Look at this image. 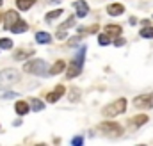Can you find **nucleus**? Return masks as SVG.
Masks as SVG:
<instances>
[{"instance_id": "nucleus-28", "label": "nucleus", "mask_w": 153, "mask_h": 146, "mask_svg": "<svg viewBox=\"0 0 153 146\" xmlns=\"http://www.w3.org/2000/svg\"><path fill=\"white\" fill-rule=\"evenodd\" d=\"M125 43H126V41H125L123 37H117V39H116V41H114V46H123Z\"/></svg>"}, {"instance_id": "nucleus-10", "label": "nucleus", "mask_w": 153, "mask_h": 146, "mask_svg": "<svg viewBox=\"0 0 153 146\" xmlns=\"http://www.w3.org/2000/svg\"><path fill=\"white\" fill-rule=\"evenodd\" d=\"M14 110H16V114H20V116H25V114L30 110V105H29L27 102L20 100V102H16V104H14Z\"/></svg>"}, {"instance_id": "nucleus-19", "label": "nucleus", "mask_w": 153, "mask_h": 146, "mask_svg": "<svg viewBox=\"0 0 153 146\" xmlns=\"http://www.w3.org/2000/svg\"><path fill=\"white\" fill-rule=\"evenodd\" d=\"M30 109L36 110V112H39V110L45 109V104H43L41 100H38V98H34V100H30Z\"/></svg>"}, {"instance_id": "nucleus-4", "label": "nucleus", "mask_w": 153, "mask_h": 146, "mask_svg": "<svg viewBox=\"0 0 153 146\" xmlns=\"http://www.w3.org/2000/svg\"><path fill=\"white\" fill-rule=\"evenodd\" d=\"M126 100L125 98H119V100H116L112 104H109V105H105L103 110H102V114L105 116V118H114L117 114H123L125 110H126Z\"/></svg>"}, {"instance_id": "nucleus-12", "label": "nucleus", "mask_w": 153, "mask_h": 146, "mask_svg": "<svg viewBox=\"0 0 153 146\" xmlns=\"http://www.w3.org/2000/svg\"><path fill=\"white\" fill-rule=\"evenodd\" d=\"M123 11H125L123 4H111V5L107 7V13H109L111 16H117V14H123Z\"/></svg>"}, {"instance_id": "nucleus-9", "label": "nucleus", "mask_w": 153, "mask_h": 146, "mask_svg": "<svg viewBox=\"0 0 153 146\" xmlns=\"http://www.w3.org/2000/svg\"><path fill=\"white\" fill-rule=\"evenodd\" d=\"M62 95H64V86H57L52 93H48V95H46V100H48V104H55Z\"/></svg>"}, {"instance_id": "nucleus-26", "label": "nucleus", "mask_w": 153, "mask_h": 146, "mask_svg": "<svg viewBox=\"0 0 153 146\" xmlns=\"http://www.w3.org/2000/svg\"><path fill=\"white\" fill-rule=\"evenodd\" d=\"M80 43V36H76V37H71L70 41H68V46H73V45H78Z\"/></svg>"}, {"instance_id": "nucleus-5", "label": "nucleus", "mask_w": 153, "mask_h": 146, "mask_svg": "<svg viewBox=\"0 0 153 146\" xmlns=\"http://www.w3.org/2000/svg\"><path fill=\"white\" fill-rule=\"evenodd\" d=\"M98 130H100L102 134L109 136V137H117V136L123 134V127L117 125V123H112V121H103V123H100V125H98Z\"/></svg>"}, {"instance_id": "nucleus-11", "label": "nucleus", "mask_w": 153, "mask_h": 146, "mask_svg": "<svg viewBox=\"0 0 153 146\" xmlns=\"http://www.w3.org/2000/svg\"><path fill=\"white\" fill-rule=\"evenodd\" d=\"M27 27H29V25H27V23L20 18V20H18V22L11 27V32H14V34H22V32H25V31H27Z\"/></svg>"}, {"instance_id": "nucleus-18", "label": "nucleus", "mask_w": 153, "mask_h": 146, "mask_svg": "<svg viewBox=\"0 0 153 146\" xmlns=\"http://www.w3.org/2000/svg\"><path fill=\"white\" fill-rule=\"evenodd\" d=\"M36 41H38V43H50V41H52V36H50L48 32H38V34H36Z\"/></svg>"}, {"instance_id": "nucleus-30", "label": "nucleus", "mask_w": 153, "mask_h": 146, "mask_svg": "<svg viewBox=\"0 0 153 146\" xmlns=\"http://www.w3.org/2000/svg\"><path fill=\"white\" fill-rule=\"evenodd\" d=\"M2 18H4V16H2V14H0V22H2Z\"/></svg>"}, {"instance_id": "nucleus-21", "label": "nucleus", "mask_w": 153, "mask_h": 146, "mask_svg": "<svg viewBox=\"0 0 153 146\" xmlns=\"http://www.w3.org/2000/svg\"><path fill=\"white\" fill-rule=\"evenodd\" d=\"M141 37H148V39H152L153 37V27L144 25V29H141Z\"/></svg>"}, {"instance_id": "nucleus-6", "label": "nucleus", "mask_w": 153, "mask_h": 146, "mask_svg": "<svg viewBox=\"0 0 153 146\" xmlns=\"http://www.w3.org/2000/svg\"><path fill=\"white\" fill-rule=\"evenodd\" d=\"M134 105L137 109H152L153 107V93L150 95H141L134 100Z\"/></svg>"}, {"instance_id": "nucleus-25", "label": "nucleus", "mask_w": 153, "mask_h": 146, "mask_svg": "<svg viewBox=\"0 0 153 146\" xmlns=\"http://www.w3.org/2000/svg\"><path fill=\"white\" fill-rule=\"evenodd\" d=\"M78 100V89L73 87V91H71V96H70V102H76Z\"/></svg>"}, {"instance_id": "nucleus-7", "label": "nucleus", "mask_w": 153, "mask_h": 146, "mask_svg": "<svg viewBox=\"0 0 153 146\" xmlns=\"http://www.w3.org/2000/svg\"><path fill=\"white\" fill-rule=\"evenodd\" d=\"M4 27H5V31H11V27L20 20V14L16 13V11H7L5 14H4Z\"/></svg>"}, {"instance_id": "nucleus-3", "label": "nucleus", "mask_w": 153, "mask_h": 146, "mask_svg": "<svg viewBox=\"0 0 153 146\" xmlns=\"http://www.w3.org/2000/svg\"><path fill=\"white\" fill-rule=\"evenodd\" d=\"M20 80V72L13 70V68H5L0 72V89H7L13 84H16Z\"/></svg>"}, {"instance_id": "nucleus-20", "label": "nucleus", "mask_w": 153, "mask_h": 146, "mask_svg": "<svg viewBox=\"0 0 153 146\" xmlns=\"http://www.w3.org/2000/svg\"><path fill=\"white\" fill-rule=\"evenodd\" d=\"M61 14H62V9H55V11H52V13L46 14V22H53V20L59 18Z\"/></svg>"}, {"instance_id": "nucleus-14", "label": "nucleus", "mask_w": 153, "mask_h": 146, "mask_svg": "<svg viewBox=\"0 0 153 146\" xmlns=\"http://www.w3.org/2000/svg\"><path fill=\"white\" fill-rule=\"evenodd\" d=\"M105 32H107L111 37H119V34H121V27H119V25H107V27H105Z\"/></svg>"}, {"instance_id": "nucleus-31", "label": "nucleus", "mask_w": 153, "mask_h": 146, "mask_svg": "<svg viewBox=\"0 0 153 146\" xmlns=\"http://www.w3.org/2000/svg\"><path fill=\"white\" fill-rule=\"evenodd\" d=\"M52 2H59V0H52Z\"/></svg>"}, {"instance_id": "nucleus-15", "label": "nucleus", "mask_w": 153, "mask_h": 146, "mask_svg": "<svg viewBox=\"0 0 153 146\" xmlns=\"http://www.w3.org/2000/svg\"><path fill=\"white\" fill-rule=\"evenodd\" d=\"M34 4H36L34 0H16V7H18L20 11H27V9H30Z\"/></svg>"}, {"instance_id": "nucleus-8", "label": "nucleus", "mask_w": 153, "mask_h": 146, "mask_svg": "<svg viewBox=\"0 0 153 146\" xmlns=\"http://www.w3.org/2000/svg\"><path fill=\"white\" fill-rule=\"evenodd\" d=\"M73 7L76 9V18H84L89 13V4L85 0H76L75 4H73Z\"/></svg>"}, {"instance_id": "nucleus-13", "label": "nucleus", "mask_w": 153, "mask_h": 146, "mask_svg": "<svg viewBox=\"0 0 153 146\" xmlns=\"http://www.w3.org/2000/svg\"><path fill=\"white\" fill-rule=\"evenodd\" d=\"M64 68H66V64H64V61H57L50 70H48V73L50 75H59L61 72H64Z\"/></svg>"}, {"instance_id": "nucleus-23", "label": "nucleus", "mask_w": 153, "mask_h": 146, "mask_svg": "<svg viewBox=\"0 0 153 146\" xmlns=\"http://www.w3.org/2000/svg\"><path fill=\"white\" fill-rule=\"evenodd\" d=\"M0 48H4V50L13 48V41H11V39H7V37H0Z\"/></svg>"}, {"instance_id": "nucleus-2", "label": "nucleus", "mask_w": 153, "mask_h": 146, "mask_svg": "<svg viewBox=\"0 0 153 146\" xmlns=\"http://www.w3.org/2000/svg\"><path fill=\"white\" fill-rule=\"evenodd\" d=\"M23 72L32 73V75H39V77H46L48 73V64L43 59H34V61H27L23 64Z\"/></svg>"}, {"instance_id": "nucleus-1", "label": "nucleus", "mask_w": 153, "mask_h": 146, "mask_svg": "<svg viewBox=\"0 0 153 146\" xmlns=\"http://www.w3.org/2000/svg\"><path fill=\"white\" fill-rule=\"evenodd\" d=\"M85 46H82L80 50H78V54L75 55V59L70 63V66L66 68V78H75L80 75L82 72V66H84V57H85Z\"/></svg>"}, {"instance_id": "nucleus-17", "label": "nucleus", "mask_w": 153, "mask_h": 146, "mask_svg": "<svg viewBox=\"0 0 153 146\" xmlns=\"http://www.w3.org/2000/svg\"><path fill=\"white\" fill-rule=\"evenodd\" d=\"M132 123H134L135 127H141V125H144V123H148V116H146V114H139V116H134V119H132Z\"/></svg>"}, {"instance_id": "nucleus-29", "label": "nucleus", "mask_w": 153, "mask_h": 146, "mask_svg": "<svg viewBox=\"0 0 153 146\" xmlns=\"http://www.w3.org/2000/svg\"><path fill=\"white\" fill-rule=\"evenodd\" d=\"M16 96V93H5L4 95V98H14Z\"/></svg>"}, {"instance_id": "nucleus-16", "label": "nucleus", "mask_w": 153, "mask_h": 146, "mask_svg": "<svg viewBox=\"0 0 153 146\" xmlns=\"http://www.w3.org/2000/svg\"><path fill=\"white\" fill-rule=\"evenodd\" d=\"M32 54H34V50H18V52H14V59L16 61H25Z\"/></svg>"}, {"instance_id": "nucleus-32", "label": "nucleus", "mask_w": 153, "mask_h": 146, "mask_svg": "<svg viewBox=\"0 0 153 146\" xmlns=\"http://www.w3.org/2000/svg\"><path fill=\"white\" fill-rule=\"evenodd\" d=\"M2 2H4V0H0V5H2Z\"/></svg>"}, {"instance_id": "nucleus-27", "label": "nucleus", "mask_w": 153, "mask_h": 146, "mask_svg": "<svg viewBox=\"0 0 153 146\" xmlns=\"http://www.w3.org/2000/svg\"><path fill=\"white\" fill-rule=\"evenodd\" d=\"M82 143H84V139H82V137H75V139L71 141V145H73V146H80Z\"/></svg>"}, {"instance_id": "nucleus-24", "label": "nucleus", "mask_w": 153, "mask_h": 146, "mask_svg": "<svg viewBox=\"0 0 153 146\" xmlns=\"http://www.w3.org/2000/svg\"><path fill=\"white\" fill-rule=\"evenodd\" d=\"M73 25H75V18H73V16H70V20H66V22H64V23H62L59 29L66 31V29H70V27H73Z\"/></svg>"}, {"instance_id": "nucleus-22", "label": "nucleus", "mask_w": 153, "mask_h": 146, "mask_svg": "<svg viewBox=\"0 0 153 146\" xmlns=\"http://www.w3.org/2000/svg\"><path fill=\"white\" fill-rule=\"evenodd\" d=\"M98 43H100L102 46H107V45L111 43V36H109L107 32H103V34H100V36H98Z\"/></svg>"}]
</instances>
